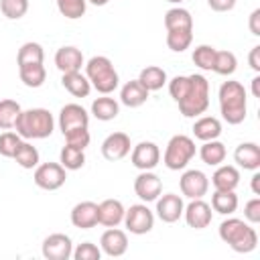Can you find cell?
<instances>
[{"mask_svg": "<svg viewBox=\"0 0 260 260\" xmlns=\"http://www.w3.org/2000/svg\"><path fill=\"white\" fill-rule=\"evenodd\" d=\"M14 130L20 138L26 140H41V138H49L55 130V120L53 114L45 108H30V110H22L16 118Z\"/></svg>", "mask_w": 260, "mask_h": 260, "instance_id": "obj_1", "label": "cell"}, {"mask_svg": "<svg viewBox=\"0 0 260 260\" xmlns=\"http://www.w3.org/2000/svg\"><path fill=\"white\" fill-rule=\"evenodd\" d=\"M219 238H221V242H225L238 254H248V252L256 250V246H258L256 230L240 217L223 219L219 223Z\"/></svg>", "mask_w": 260, "mask_h": 260, "instance_id": "obj_2", "label": "cell"}, {"mask_svg": "<svg viewBox=\"0 0 260 260\" xmlns=\"http://www.w3.org/2000/svg\"><path fill=\"white\" fill-rule=\"evenodd\" d=\"M219 114L221 118L232 124L238 126L246 120V89L240 81H223L219 85Z\"/></svg>", "mask_w": 260, "mask_h": 260, "instance_id": "obj_3", "label": "cell"}, {"mask_svg": "<svg viewBox=\"0 0 260 260\" xmlns=\"http://www.w3.org/2000/svg\"><path fill=\"white\" fill-rule=\"evenodd\" d=\"M189 89L179 100V112L185 118H197L209 108V81L201 73H191L189 75Z\"/></svg>", "mask_w": 260, "mask_h": 260, "instance_id": "obj_4", "label": "cell"}, {"mask_svg": "<svg viewBox=\"0 0 260 260\" xmlns=\"http://www.w3.org/2000/svg\"><path fill=\"white\" fill-rule=\"evenodd\" d=\"M85 77L89 79L91 87L102 95H110L120 85L118 71L114 69L112 61L104 55H95L85 63Z\"/></svg>", "mask_w": 260, "mask_h": 260, "instance_id": "obj_5", "label": "cell"}, {"mask_svg": "<svg viewBox=\"0 0 260 260\" xmlns=\"http://www.w3.org/2000/svg\"><path fill=\"white\" fill-rule=\"evenodd\" d=\"M193 156H195L193 138L185 136V134H177L169 140V144L165 148V154H162V162L171 171H181L191 162Z\"/></svg>", "mask_w": 260, "mask_h": 260, "instance_id": "obj_6", "label": "cell"}, {"mask_svg": "<svg viewBox=\"0 0 260 260\" xmlns=\"http://www.w3.org/2000/svg\"><path fill=\"white\" fill-rule=\"evenodd\" d=\"M35 185L45 189V191H57L59 187L65 185L67 179V169L61 162H43L35 169Z\"/></svg>", "mask_w": 260, "mask_h": 260, "instance_id": "obj_7", "label": "cell"}, {"mask_svg": "<svg viewBox=\"0 0 260 260\" xmlns=\"http://www.w3.org/2000/svg\"><path fill=\"white\" fill-rule=\"evenodd\" d=\"M124 225L130 234H136V236L148 234L154 228V213L146 207V203L130 205L124 211Z\"/></svg>", "mask_w": 260, "mask_h": 260, "instance_id": "obj_8", "label": "cell"}, {"mask_svg": "<svg viewBox=\"0 0 260 260\" xmlns=\"http://www.w3.org/2000/svg\"><path fill=\"white\" fill-rule=\"evenodd\" d=\"M130 160L138 171H152L160 162V148L150 140H142L132 148Z\"/></svg>", "mask_w": 260, "mask_h": 260, "instance_id": "obj_9", "label": "cell"}, {"mask_svg": "<svg viewBox=\"0 0 260 260\" xmlns=\"http://www.w3.org/2000/svg\"><path fill=\"white\" fill-rule=\"evenodd\" d=\"M179 187H181V193L189 199H201L207 189H209V179L203 171L199 169H191V171H185L181 181H179Z\"/></svg>", "mask_w": 260, "mask_h": 260, "instance_id": "obj_10", "label": "cell"}, {"mask_svg": "<svg viewBox=\"0 0 260 260\" xmlns=\"http://www.w3.org/2000/svg\"><path fill=\"white\" fill-rule=\"evenodd\" d=\"M41 250L47 260H69L73 254V244L67 234H51L43 240Z\"/></svg>", "mask_w": 260, "mask_h": 260, "instance_id": "obj_11", "label": "cell"}, {"mask_svg": "<svg viewBox=\"0 0 260 260\" xmlns=\"http://www.w3.org/2000/svg\"><path fill=\"white\" fill-rule=\"evenodd\" d=\"M89 126V114L79 104H65L59 112V130L67 134L75 128H87Z\"/></svg>", "mask_w": 260, "mask_h": 260, "instance_id": "obj_12", "label": "cell"}, {"mask_svg": "<svg viewBox=\"0 0 260 260\" xmlns=\"http://www.w3.org/2000/svg\"><path fill=\"white\" fill-rule=\"evenodd\" d=\"M134 193L144 201H156L158 195L162 193V181L158 175H154L152 171H142L136 179H134Z\"/></svg>", "mask_w": 260, "mask_h": 260, "instance_id": "obj_13", "label": "cell"}, {"mask_svg": "<svg viewBox=\"0 0 260 260\" xmlns=\"http://www.w3.org/2000/svg\"><path fill=\"white\" fill-rule=\"evenodd\" d=\"M130 146H132L130 136L126 132H112L102 142V154H104L106 160L116 162V160H122L130 152Z\"/></svg>", "mask_w": 260, "mask_h": 260, "instance_id": "obj_14", "label": "cell"}, {"mask_svg": "<svg viewBox=\"0 0 260 260\" xmlns=\"http://www.w3.org/2000/svg\"><path fill=\"white\" fill-rule=\"evenodd\" d=\"M183 215H185V221L189 228L193 230H205L209 223H211V205L205 203L203 199H191V203L183 209Z\"/></svg>", "mask_w": 260, "mask_h": 260, "instance_id": "obj_15", "label": "cell"}, {"mask_svg": "<svg viewBox=\"0 0 260 260\" xmlns=\"http://www.w3.org/2000/svg\"><path fill=\"white\" fill-rule=\"evenodd\" d=\"M100 246H102L100 250L104 254H108L110 258L124 256L128 250V236H126V232H122L118 228H108L100 238Z\"/></svg>", "mask_w": 260, "mask_h": 260, "instance_id": "obj_16", "label": "cell"}, {"mask_svg": "<svg viewBox=\"0 0 260 260\" xmlns=\"http://www.w3.org/2000/svg\"><path fill=\"white\" fill-rule=\"evenodd\" d=\"M183 199L177 195V193H167V195H158L156 199V215L160 221L165 223H175L179 221V217L183 215Z\"/></svg>", "mask_w": 260, "mask_h": 260, "instance_id": "obj_17", "label": "cell"}, {"mask_svg": "<svg viewBox=\"0 0 260 260\" xmlns=\"http://www.w3.org/2000/svg\"><path fill=\"white\" fill-rule=\"evenodd\" d=\"M124 205L118 199H104L98 205V223L106 228H116L124 221Z\"/></svg>", "mask_w": 260, "mask_h": 260, "instance_id": "obj_18", "label": "cell"}, {"mask_svg": "<svg viewBox=\"0 0 260 260\" xmlns=\"http://www.w3.org/2000/svg\"><path fill=\"white\" fill-rule=\"evenodd\" d=\"M71 223L79 230H91L98 225V203L81 201L71 209Z\"/></svg>", "mask_w": 260, "mask_h": 260, "instance_id": "obj_19", "label": "cell"}, {"mask_svg": "<svg viewBox=\"0 0 260 260\" xmlns=\"http://www.w3.org/2000/svg\"><path fill=\"white\" fill-rule=\"evenodd\" d=\"M55 65L61 73H73V71H81L83 65V53L77 47H61L55 53Z\"/></svg>", "mask_w": 260, "mask_h": 260, "instance_id": "obj_20", "label": "cell"}, {"mask_svg": "<svg viewBox=\"0 0 260 260\" xmlns=\"http://www.w3.org/2000/svg\"><path fill=\"white\" fill-rule=\"evenodd\" d=\"M211 183L215 191H236V187L240 185V171L234 165H217Z\"/></svg>", "mask_w": 260, "mask_h": 260, "instance_id": "obj_21", "label": "cell"}, {"mask_svg": "<svg viewBox=\"0 0 260 260\" xmlns=\"http://www.w3.org/2000/svg\"><path fill=\"white\" fill-rule=\"evenodd\" d=\"M148 89L138 81V79H132V81H126L120 89V102L128 108H140L146 100H148Z\"/></svg>", "mask_w": 260, "mask_h": 260, "instance_id": "obj_22", "label": "cell"}, {"mask_svg": "<svg viewBox=\"0 0 260 260\" xmlns=\"http://www.w3.org/2000/svg\"><path fill=\"white\" fill-rule=\"evenodd\" d=\"M234 160L246 171H258L260 169V146L256 142H242L234 152Z\"/></svg>", "mask_w": 260, "mask_h": 260, "instance_id": "obj_23", "label": "cell"}, {"mask_svg": "<svg viewBox=\"0 0 260 260\" xmlns=\"http://www.w3.org/2000/svg\"><path fill=\"white\" fill-rule=\"evenodd\" d=\"M193 134H195V138L201 140V142L215 140V138H219V134H221V122H219L217 118H213V116H201V118H197L195 124H193Z\"/></svg>", "mask_w": 260, "mask_h": 260, "instance_id": "obj_24", "label": "cell"}, {"mask_svg": "<svg viewBox=\"0 0 260 260\" xmlns=\"http://www.w3.org/2000/svg\"><path fill=\"white\" fill-rule=\"evenodd\" d=\"M61 83H63V87H65L73 98H87L89 91H91V83H89V79H87L81 71L63 73Z\"/></svg>", "mask_w": 260, "mask_h": 260, "instance_id": "obj_25", "label": "cell"}, {"mask_svg": "<svg viewBox=\"0 0 260 260\" xmlns=\"http://www.w3.org/2000/svg\"><path fill=\"white\" fill-rule=\"evenodd\" d=\"M91 114L95 120H102V122H110L114 120L118 114H120V104L110 98V95H102L98 100H93L91 104Z\"/></svg>", "mask_w": 260, "mask_h": 260, "instance_id": "obj_26", "label": "cell"}, {"mask_svg": "<svg viewBox=\"0 0 260 260\" xmlns=\"http://www.w3.org/2000/svg\"><path fill=\"white\" fill-rule=\"evenodd\" d=\"M225 154H228L225 144L219 142L217 138H215V140H207V142H203V146L199 148V156H201V160H203L205 165H209V167H217V165H221V162L225 160Z\"/></svg>", "mask_w": 260, "mask_h": 260, "instance_id": "obj_27", "label": "cell"}, {"mask_svg": "<svg viewBox=\"0 0 260 260\" xmlns=\"http://www.w3.org/2000/svg\"><path fill=\"white\" fill-rule=\"evenodd\" d=\"M18 75L26 87H41L47 79V69L43 63H30V65L18 67Z\"/></svg>", "mask_w": 260, "mask_h": 260, "instance_id": "obj_28", "label": "cell"}, {"mask_svg": "<svg viewBox=\"0 0 260 260\" xmlns=\"http://www.w3.org/2000/svg\"><path fill=\"white\" fill-rule=\"evenodd\" d=\"M138 81L148 89V91H156L167 83V71L158 65H148L140 71Z\"/></svg>", "mask_w": 260, "mask_h": 260, "instance_id": "obj_29", "label": "cell"}, {"mask_svg": "<svg viewBox=\"0 0 260 260\" xmlns=\"http://www.w3.org/2000/svg\"><path fill=\"white\" fill-rule=\"evenodd\" d=\"M165 28L167 30H177V28H193V16L187 8L175 6L167 10L165 14Z\"/></svg>", "mask_w": 260, "mask_h": 260, "instance_id": "obj_30", "label": "cell"}, {"mask_svg": "<svg viewBox=\"0 0 260 260\" xmlns=\"http://www.w3.org/2000/svg\"><path fill=\"white\" fill-rule=\"evenodd\" d=\"M211 209L221 215H232L238 209V195L234 191H215L211 195Z\"/></svg>", "mask_w": 260, "mask_h": 260, "instance_id": "obj_31", "label": "cell"}, {"mask_svg": "<svg viewBox=\"0 0 260 260\" xmlns=\"http://www.w3.org/2000/svg\"><path fill=\"white\" fill-rule=\"evenodd\" d=\"M193 43V28H177L167 30V47L175 53H183Z\"/></svg>", "mask_w": 260, "mask_h": 260, "instance_id": "obj_32", "label": "cell"}, {"mask_svg": "<svg viewBox=\"0 0 260 260\" xmlns=\"http://www.w3.org/2000/svg\"><path fill=\"white\" fill-rule=\"evenodd\" d=\"M45 59V51L39 43H24L20 49H18V55H16V65L22 67V65H30V63H43Z\"/></svg>", "mask_w": 260, "mask_h": 260, "instance_id": "obj_33", "label": "cell"}, {"mask_svg": "<svg viewBox=\"0 0 260 260\" xmlns=\"http://www.w3.org/2000/svg\"><path fill=\"white\" fill-rule=\"evenodd\" d=\"M14 160H16V165H20L22 169H37L39 167V150L30 144V142H20L18 144V148H16V152H14V156H12Z\"/></svg>", "mask_w": 260, "mask_h": 260, "instance_id": "obj_34", "label": "cell"}, {"mask_svg": "<svg viewBox=\"0 0 260 260\" xmlns=\"http://www.w3.org/2000/svg\"><path fill=\"white\" fill-rule=\"evenodd\" d=\"M59 162L67 169V171H77L85 165V152L81 148H75V146H69L65 144L59 152Z\"/></svg>", "mask_w": 260, "mask_h": 260, "instance_id": "obj_35", "label": "cell"}, {"mask_svg": "<svg viewBox=\"0 0 260 260\" xmlns=\"http://www.w3.org/2000/svg\"><path fill=\"white\" fill-rule=\"evenodd\" d=\"M22 112L20 104L14 100H0V128L2 130H10L16 124L18 114Z\"/></svg>", "mask_w": 260, "mask_h": 260, "instance_id": "obj_36", "label": "cell"}, {"mask_svg": "<svg viewBox=\"0 0 260 260\" xmlns=\"http://www.w3.org/2000/svg\"><path fill=\"white\" fill-rule=\"evenodd\" d=\"M238 67V59L232 51H215V59H213V69L217 75H232Z\"/></svg>", "mask_w": 260, "mask_h": 260, "instance_id": "obj_37", "label": "cell"}, {"mask_svg": "<svg viewBox=\"0 0 260 260\" xmlns=\"http://www.w3.org/2000/svg\"><path fill=\"white\" fill-rule=\"evenodd\" d=\"M59 12L69 18V20H77L85 14V8H87V0H55Z\"/></svg>", "mask_w": 260, "mask_h": 260, "instance_id": "obj_38", "label": "cell"}, {"mask_svg": "<svg viewBox=\"0 0 260 260\" xmlns=\"http://www.w3.org/2000/svg\"><path fill=\"white\" fill-rule=\"evenodd\" d=\"M215 47H211V45H199V47H195V51H193V63L199 67V69H203V71H211L213 69V59H215Z\"/></svg>", "mask_w": 260, "mask_h": 260, "instance_id": "obj_39", "label": "cell"}, {"mask_svg": "<svg viewBox=\"0 0 260 260\" xmlns=\"http://www.w3.org/2000/svg\"><path fill=\"white\" fill-rule=\"evenodd\" d=\"M0 10L8 20H18L28 12V0H0Z\"/></svg>", "mask_w": 260, "mask_h": 260, "instance_id": "obj_40", "label": "cell"}, {"mask_svg": "<svg viewBox=\"0 0 260 260\" xmlns=\"http://www.w3.org/2000/svg\"><path fill=\"white\" fill-rule=\"evenodd\" d=\"M20 142H22V138L16 132H10V130L2 132L0 134V154L6 156V158H12Z\"/></svg>", "mask_w": 260, "mask_h": 260, "instance_id": "obj_41", "label": "cell"}, {"mask_svg": "<svg viewBox=\"0 0 260 260\" xmlns=\"http://www.w3.org/2000/svg\"><path fill=\"white\" fill-rule=\"evenodd\" d=\"M63 136H65V144L75 146V148H81V150H85L89 146V140H91L87 128H75V130H69Z\"/></svg>", "mask_w": 260, "mask_h": 260, "instance_id": "obj_42", "label": "cell"}, {"mask_svg": "<svg viewBox=\"0 0 260 260\" xmlns=\"http://www.w3.org/2000/svg\"><path fill=\"white\" fill-rule=\"evenodd\" d=\"M71 258H75V260H100L102 258V250L91 242H83L73 250Z\"/></svg>", "mask_w": 260, "mask_h": 260, "instance_id": "obj_43", "label": "cell"}, {"mask_svg": "<svg viewBox=\"0 0 260 260\" xmlns=\"http://www.w3.org/2000/svg\"><path fill=\"white\" fill-rule=\"evenodd\" d=\"M189 75H177V77H173L171 81H169V93H171V98L175 100V102H179V100H183V95L187 93V89H189Z\"/></svg>", "mask_w": 260, "mask_h": 260, "instance_id": "obj_44", "label": "cell"}, {"mask_svg": "<svg viewBox=\"0 0 260 260\" xmlns=\"http://www.w3.org/2000/svg\"><path fill=\"white\" fill-rule=\"evenodd\" d=\"M244 219L248 223H260V197H254L244 205Z\"/></svg>", "mask_w": 260, "mask_h": 260, "instance_id": "obj_45", "label": "cell"}, {"mask_svg": "<svg viewBox=\"0 0 260 260\" xmlns=\"http://www.w3.org/2000/svg\"><path fill=\"white\" fill-rule=\"evenodd\" d=\"M207 4L215 12H230L236 6V0H207Z\"/></svg>", "mask_w": 260, "mask_h": 260, "instance_id": "obj_46", "label": "cell"}, {"mask_svg": "<svg viewBox=\"0 0 260 260\" xmlns=\"http://www.w3.org/2000/svg\"><path fill=\"white\" fill-rule=\"evenodd\" d=\"M248 26H250V32H252V35L260 37V8L252 10L250 20H248Z\"/></svg>", "mask_w": 260, "mask_h": 260, "instance_id": "obj_47", "label": "cell"}, {"mask_svg": "<svg viewBox=\"0 0 260 260\" xmlns=\"http://www.w3.org/2000/svg\"><path fill=\"white\" fill-rule=\"evenodd\" d=\"M248 63H250V67H252L256 73H260V45L252 47V51H250V55H248Z\"/></svg>", "mask_w": 260, "mask_h": 260, "instance_id": "obj_48", "label": "cell"}, {"mask_svg": "<svg viewBox=\"0 0 260 260\" xmlns=\"http://www.w3.org/2000/svg\"><path fill=\"white\" fill-rule=\"evenodd\" d=\"M252 193L254 195H260V173H256V171L252 175Z\"/></svg>", "mask_w": 260, "mask_h": 260, "instance_id": "obj_49", "label": "cell"}, {"mask_svg": "<svg viewBox=\"0 0 260 260\" xmlns=\"http://www.w3.org/2000/svg\"><path fill=\"white\" fill-rule=\"evenodd\" d=\"M252 93H254V98H260V75H256L252 79Z\"/></svg>", "mask_w": 260, "mask_h": 260, "instance_id": "obj_50", "label": "cell"}, {"mask_svg": "<svg viewBox=\"0 0 260 260\" xmlns=\"http://www.w3.org/2000/svg\"><path fill=\"white\" fill-rule=\"evenodd\" d=\"M89 4H93V6H106L110 0H87Z\"/></svg>", "mask_w": 260, "mask_h": 260, "instance_id": "obj_51", "label": "cell"}, {"mask_svg": "<svg viewBox=\"0 0 260 260\" xmlns=\"http://www.w3.org/2000/svg\"><path fill=\"white\" fill-rule=\"evenodd\" d=\"M167 2H171V4H181V2H185V0H167Z\"/></svg>", "mask_w": 260, "mask_h": 260, "instance_id": "obj_52", "label": "cell"}]
</instances>
